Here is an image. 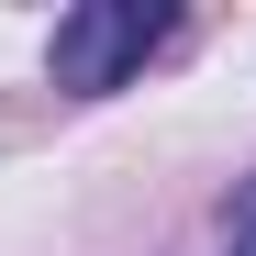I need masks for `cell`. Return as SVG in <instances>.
I'll return each instance as SVG.
<instances>
[{
    "label": "cell",
    "mask_w": 256,
    "mask_h": 256,
    "mask_svg": "<svg viewBox=\"0 0 256 256\" xmlns=\"http://www.w3.org/2000/svg\"><path fill=\"white\" fill-rule=\"evenodd\" d=\"M156 45H167V12H156V0H78V12H56L45 78L78 90V100H100V90H122Z\"/></svg>",
    "instance_id": "cell-1"
},
{
    "label": "cell",
    "mask_w": 256,
    "mask_h": 256,
    "mask_svg": "<svg viewBox=\"0 0 256 256\" xmlns=\"http://www.w3.org/2000/svg\"><path fill=\"white\" fill-rule=\"evenodd\" d=\"M234 256H256V190L234 200Z\"/></svg>",
    "instance_id": "cell-2"
}]
</instances>
